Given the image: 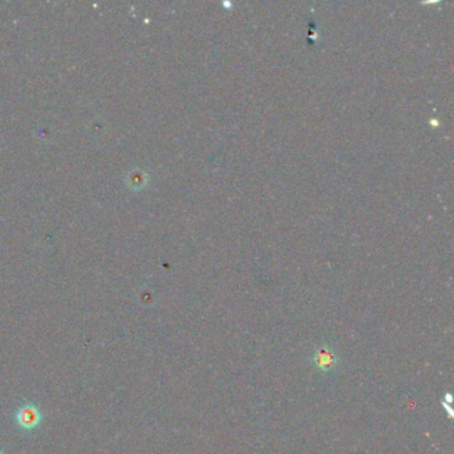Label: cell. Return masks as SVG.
<instances>
[{
  "mask_svg": "<svg viewBox=\"0 0 454 454\" xmlns=\"http://www.w3.org/2000/svg\"><path fill=\"white\" fill-rule=\"evenodd\" d=\"M0 454H4V453H3V452H1V451H0Z\"/></svg>",
  "mask_w": 454,
  "mask_h": 454,
  "instance_id": "cell-2",
  "label": "cell"
},
{
  "mask_svg": "<svg viewBox=\"0 0 454 454\" xmlns=\"http://www.w3.org/2000/svg\"><path fill=\"white\" fill-rule=\"evenodd\" d=\"M43 421L40 408L34 403H25L15 413V422L23 431H34Z\"/></svg>",
  "mask_w": 454,
  "mask_h": 454,
  "instance_id": "cell-1",
  "label": "cell"
}]
</instances>
